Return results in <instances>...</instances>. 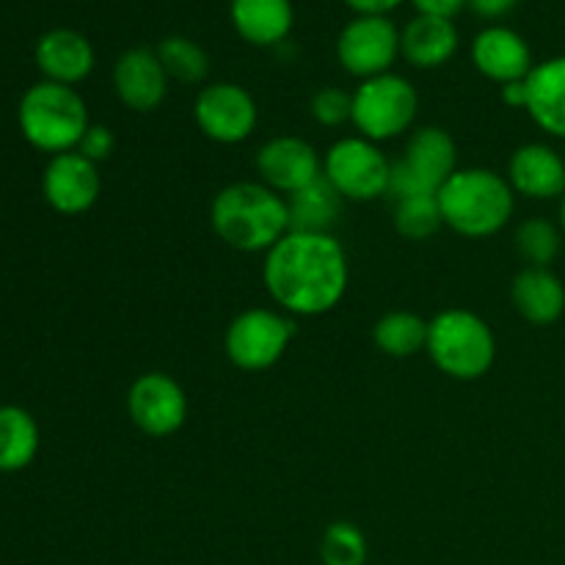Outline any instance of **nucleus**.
I'll return each instance as SVG.
<instances>
[{
    "instance_id": "obj_11",
    "label": "nucleus",
    "mask_w": 565,
    "mask_h": 565,
    "mask_svg": "<svg viewBox=\"0 0 565 565\" xmlns=\"http://www.w3.org/2000/svg\"><path fill=\"white\" fill-rule=\"evenodd\" d=\"M196 127L215 143H241L254 136L259 121L257 103L237 83H210L193 105Z\"/></svg>"
},
{
    "instance_id": "obj_9",
    "label": "nucleus",
    "mask_w": 565,
    "mask_h": 565,
    "mask_svg": "<svg viewBox=\"0 0 565 565\" xmlns=\"http://www.w3.org/2000/svg\"><path fill=\"white\" fill-rule=\"evenodd\" d=\"M292 337H296V323L290 315L254 307L232 320L224 337V351L243 373H263L279 364Z\"/></svg>"
},
{
    "instance_id": "obj_12",
    "label": "nucleus",
    "mask_w": 565,
    "mask_h": 565,
    "mask_svg": "<svg viewBox=\"0 0 565 565\" xmlns=\"http://www.w3.org/2000/svg\"><path fill=\"white\" fill-rule=\"evenodd\" d=\"M132 425L152 439L177 434L188 419L185 390L166 373H143L127 392Z\"/></svg>"
},
{
    "instance_id": "obj_35",
    "label": "nucleus",
    "mask_w": 565,
    "mask_h": 565,
    "mask_svg": "<svg viewBox=\"0 0 565 565\" xmlns=\"http://www.w3.org/2000/svg\"><path fill=\"white\" fill-rule=\"evenodd\" d=\"M502 99L511 108H527V77L524 81H513L502 86Z\"/></svg>"
},
{
    "instance_id": "obj_5",
    "label": "nucleus",
    "mask_w": 565,
    "mask_h": 565,
    "mask_svg": "<svg viewBox=\"0 0 565 565\" xmlns=\"http://www.w3.org/2000/svg\"><path fill=\"white\" fill-rule=\"evenodd\" d=\"M425 353L447 379L478 381L494 367L497 340L480 315L452 307L428 320Z\"/></svg>"
},
{
    "instance_id": "obj_15",
    "label": "nucleus",
    "mask_w": 565,
    "mask_h": 565,
    "mask_svg": "<svg viewBox=\"0 0 565 565\" xmlns=\"http://www.w3.org/2000/svg\"><path fill=\"white\" fill-rule=\"evenodd\" d=\"M114 88L125 108L136 110V114H149V110L160 108L169 94V75L154 50L132 47L116 61Z\"/></svg>"
},
{
    "instance_id": "obj_25",
    "label": "nucleus",
    "mask_w": 565,
    "mask_h": 565,
    "mask_svg": "<svg viewBox=\"0 0 565 565\" xmlns=\"http://www.w3.org/2000/svg\"><path fill=\"white\" fill-rule=\"evenodd\" d=\"M373 340L386 356L408 359L414 353L425 351V345H428V320L406 312V309H397V312L384 315L375 323Z\"/></svg>"
},
{
    "instance_id": "obj_10",
    "label": "nucleus",
    "mask_w": 565,
    "mask_h": 565,
    "mask_svg": "<svg viewBox=\"0 0 565 565\" xmlns=\"http://www.w3.org/2000/svg\"><path fill=\"white\" fill-rule=\"evenodd\" d=\"M337 55L342 70L359 81L386 75L401 55V31L390 17L359 14L342 28L337 39Z\"/></svg>"
},
{
    "instance_id": "obj_8",
    "label": "nucleus",
    "mask_w": 565,
    "mask_h": 565,
    "mask_svg": "<svg viewBox=\"0 0 565 565\" xmlns=\"http://www.w3.org/2000/svg\"><path fill=\"white\" fill-rule=\"evenodd\" d=\"M323 177L340 199L373 202L390 193L392 160L375 141L362 136L340 138L323 158Z\"/></svg>"
},
{
    "instance_id": "obj_17",
    "label": "nucleus",
    "mask_w": 565,
    "mask_h": 565,
    "mask_svg": "<svg viewBox=\"0 0 565 565\" xmlns=\"http://www.w3.org/2000/svg\"><path fill=\"white\" fill-rule=\"evenodd\" d=\"M472 64L478 66L480 75L505 86V83L524 81L533 72V53L516 31L505 25H491L475 36Z\"/></svg>"
},
{
    "instance_id": "obj_3",
    "label": "nucleus",
    "mask_w": 565,
    "mask_h": 565,
    "mask_svg": "<svg viewBox=\"0 0 565 565\" xmlns=\"http://www.w3.org/2000/svg\"><path fill=\"white\" fill-rule=\"evenodd\" d=\"M436 199L445 226L472 241H483L505 230L516 207V193L508 177L483 166L458 169Z\"/></svg>"
},
{
    "instance_id": "obj_6",
    "label": "nucleus",
    "mask_w": 565,
    "mask_h": 565,
    "mask_svg": "<svg viewBox=\"0 0 565 565\" xmlns=\"http://www.w3.org/2000/svg\"><path fill=\"white\" fill-rule=\"evenodd\" d=\"M419 94L403 75L367 77L353 92V127L367 141L384 143L401 138L417 121Z\"/></svg>"
},
{
    "instance_id": "obj_16",
    "label": "nucleus",
    "mask_w": 565,
    "mask_h": 565,
    "mask_svg": "<svg viewBox=\"0 0 565 565\" xmlns=\"http://www.w3.org/2000/svg\"><path fill=\"white\" fill-rule=\"evenodd\" d=\"M508 182L519 196L546 202L565 196V154L550 143H522L508 160Z\"/></svg>"
},
{
    "instance_id": "obj_21",
    "label": "nucleus",
    "mask_w": 565,
    "mask_h": 565,
    "mask_svg": "<svg viewBox=\"0 0 565 565\" xmlns=\"http://www.w3.org/2000/svg\"><path fill=\"white\" fill-rule=\"evenodd\" d=\"M458 50V31L445 17L417 14L401 33V55L417 70L447 64Z\"/></svg>"
},
{
    "instance_id": "obj_34",
    "label": "nucleus",
    "mask_w": 565,
    "mask_h": 565,
    "mask_svg": "<svg viewBox=\"0 0 565 565\" xmlns=\"http://www.w3.org/2000/svg\"><path fill=\"white\" fill-rule=\"evenodd\" d=\"M469 6H472L475 14L480 17H489V20H494V17H502L508 14V11L516 6V0H467Z\"/></svg>"
},
{
    "instance_id": "obj_24",
    "label": "nucleus",
    "mask_w": 565,
    "mask_h": 565,
    "mask_svg": "<svg viewBox=\"0 0 565 565\" xmlns=\"http://www.w3.org/2000/svg\"><path fill=\"white\" fill-rule=\"evenodd\" d=\"M287 204H290L292 230L301 232H329L340 215V193L326 182V177L287 196Z\"/></svg>"
},
{
    "instance_id": "obj_22",
    "label": "nucleus",
    "mask_w": 565,
    "mask_h": 565,
    "mask_svg": "<svg viewBox=\"0 0 565 565\" xmlns=\"http://www.w3.org/2000/svg\"><path fill=\"white\" fill-rule=\"evenodd\" d=\"M230 14L235 31L257 47L285 42L292 28L290 0H232Z\"/></svg>"
},
{
    "instance_id": "obj_28",
    "label": "nucleus",
    "mask_w": 565,
    "mask_h": 565,
    "mask_svg": "<svg viewBox=\"0 0 565 565\" xmlns=\"http://www.w3.org/2000/svg\"><path fill=\"white\" fill-rule=\"evenodd\" d=\"M445 226L436 196H406L395 202V230L408 241H428Z\"/></svg>"
},
{
    "instance_id": "obj_20",
    "label": "nucleus",
    "mask_w": 565,
    "mask_h": 565,
    "mask_svg": "<svg viewBox=\"0 0 565 565\" xmlns=\"http://www.w3.org/2000/svg\"><path fill=\"white\" fill-rule=\"evenodd\" d=\"M511 298L516 312L533 326H552L565 312V285L550 268H524L513 279Z\"/></svg>"
},
{
    "instance_id": "obj_29",
    "label": "nucleus",
    "mask_w": 565,
    "mask_h": 565,
    "mask_svg": "<svg viewBox=\"0 0 565 565\" xmlns=\"http://www.w3.org/2000/svg\"><path fill=\"white\" fill-rule=\"evenodd\" d=\"M320 563L323 565H364L367 563V539L351 522H334L326 527L320 541Z\"/></svg>"
},
{
    "instance_id": "obj_32",
    "label": "nucleus",
    "mask_w": 565,
    "mask_h": 565,
    "mask_svg": "<svg viewBox=\"0 0 565 565\" xmlns=\"http://www.w3.org/2000/svg\"><path fill=\"white\" fill-rule=\"evenodd\" d=\"M463 3H467V0H414L419 14L445 17V20H452V17L463 9Z\"/></svg>"
},
{
    "instance_id": "obj_13",
    "label": "nucleus",
    "mask_w": 565,
    "mask_h": 565,
    "mask_svg": "<svg viewBox=\"0 0 565 565\" xmlns=\"http://www.w3.org/2000/svg\"><path fill=\"white\" fill-rule=\"evenodd\" d=\"M257 174L263 185L279 196H292L323 177V158L318 149L298 136H276L257 149Z\"/></svg>"
},
{
    "instance_id": "obj_1",
    "label": "nucleus",
    "mask_w": 565,
    "mask_h": 565,
    "mask_svg": "<svg viewBox=\"0 0 565 565\" xmlns=\"http://www.w3.org/2000/svg\"><path fill=\"white\" fill-rule=\"evenodd\" d=\"M351 265L331 232L290 230L265 252L263 281L285 315L320 318L345 298Z\"/></svg>"
},
{
    "instance_id": "obj_14",
    "label": "nucleus",
    "mask_w": 565,
    "mask_h": 565,
    "mask_svg": "<svg viewBox=\"0 0 565 565\" xmlns=\"http://www.w3.org/2000/svg\"><path fill=\"white\" fill-rule=\"evenodd\" d=\"M103 180L97 163L81 152L53 154L42 174V193L50 207L61 215H81L97 204Z\"/></svg>"
},
{
    "instance_id": "obj_27",
    "label": "nucleus",
    "mask_w": 565,
    "mask_h": 565,
    "mask_svg": "<svg viewBox=\"0 0 565 565\" xmlns=\"http://www.w3.org/2000/svg\"><path fill=\"white\" fill-rule=\"evenodd\" d=\"M563 230L546 218H530L516 230V252L530 268H550L561 254Z\"/></svg>"
},
{
    "instance_id": "obj_33",
    "label": "nucleus",
    "mask_w": 565,
    "mask_h": 565,
    "mask_svg": "<svg viewBox=\"0 0 565 565\" xmlns=\"http://www.w3.org/2000/svg\"><path fill=\"white\" fill-rule=\"evenodd\" d=\"M356 14H373V17H386L395 6H401L403 0H345Z\"/></svg>"
},
{
    "instance_id": "obj_18",
    "label": "nucleus",
    "mask_w": 565,
    "mask_h": 565,
    "mask_svg": "<svg viewBox=\"0 0 565 565\" xmlns=\"http://www.w3.org/2000/svg\"><path fill=\"white\" fill-rule=\"evenodd\" d=\"M36 64L47 81L75 86L94 70L92 42L70 28H55L36 42Z\"/></svg>"
},
{
    "instance_id": "obj_2",
    "label": "nucleus",
    "mask_w": 565,
    "mask_h": 565,
    "mask_svg": "<svg viewBox=\"0 0 565 565\" xmlns=\"http://www.w3.org/2000/svg\"><path fill=\"white\" fill-rule=\"evenodd\" d=\"M210 224L218 241L237 252H270L290 224V204L263 182H232L215 193Z\"/></svg>"
},
{
    "instance_id": "obj_7",
    "label": "nucleus",
    "mask_w": 565,
    "mask_h": 565,
    "mask_svg": "<svg viewBox=\"0 0 565 565\" xmlns=\"http://www.w3.org/2000/svg\"><path fill=\"white\" fill-rule=\"evenodd\" d=\"M458 171L456 141L441 127H417L403 147V158L392 163L390 196H436Z\"/></svg>"
},
{
    "instance_id": "obj_30",
    "label": "nucleus",
    "mask_w": 565,
    "mask_h": 565,
    "mask_svg": "<svg viewBox=\"0 0 565 565\" xmlns=\"http://www.w3.org/2000/svg\"><path fill=\"white\" fill-rule=\"evenodd\" d=\"M312 119L323 127H342L345 121L353 119V94L340 86H326L315 92L312 103Z\"/></svg>"
},
{
    "instance_id": "obj_4",
    "label": "nucleus",
    "mask_w": 565,
    "mask_h": 565,
    "mask_svg": "<svg viewBox=\"0 0 565 565\" xmlns=\"http://www.w3.org/2000/svg\"><path fill=\"white\" fill-rule=\"evenodd\" d=\"M17 119L25 141L50 154L75 152L83 132L92 127L81 94L53 81L36 83L22 94Z\"/></svg>"
},
{
    "instance_id": "obj_23",
    "label": "nucleus",
    "mask_w": 565,
    "mask_h": 565,
    "mask_svg": "<svg viewBox=\"0 0 565 565\" xmlns=\"http://www.w3.org/2000/svg\"><path fill=\"white\" fill-rule=\"evenodd\" d=\"M39 452V425L25 408L0 406V472H20Z\"/></svg>"
},
{
    "instance_id": "obj_36",
    "label": "nucleus",
    "mask_w": 565,
    "mask_h": 565,
    "mask_svg": "<svg viewBox=\"0 0 565 565\" xmlns=\"http://www.w3.org/2000/svg\"><path fill=\"white\" fill-rule=\"evenodd\" d=\"M561 230H563V235H565V196H563V202H561Z\"/></svg>"
},
{
    "instance_id": "obj_19",
    "label": "nucleus",
    "mask_w": 565,
    "mask_h": 565,
    "mask_svg": "<svg viewBox=\"0 0 565 565\" xmlns=\"http://www.w3.org/2000/svg\"><path fill=\"white\" fill-rule=\"evenodd\" d=\"M530 119L544 132L565 138V55L541 61L527 75Z\"/></svg>"
},
{
    "instance_id": "obj_31",
    "label": "nucleus",
    "mask_w": 565,
    "mask_h": 565,
    "mask_svg": "<svg viewBox=\"0 0 565 565\" xmlns=\"http://www.w3.org/2000/svg\"><path fill=\"white\" fill-rule=\"evenodd\" d=\"M114 147L116 138L114 132H110V127L92 125L83 132L81 143H77V152H81L83 158L92 160V163H103V160H108L110 154H114Z\"/></svg>"
},
{
    "instance_id": "obj_26",
    "label": "nucleus",
    "mask_w": 565,
    "mask_h": 565,
    "mask_svg": "<svg viewBox=\"0 0 565 565\" xmlns=\"http://www.w3.org/2000/svg\"><path fill=\"white\" fill-rule=\"evenodd\" d=\"M158 58L163 64L169 81L174 77L177 83H185V86H193V83H202L210 72V58L202 50V44H196L193 39L185 36H166L163 42L158 44Z\"/></svg>"
}]
</instances>
